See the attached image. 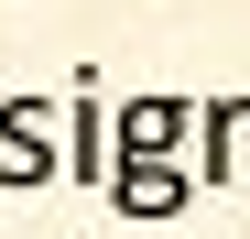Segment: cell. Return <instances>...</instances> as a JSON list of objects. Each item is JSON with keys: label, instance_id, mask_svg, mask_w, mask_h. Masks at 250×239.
Returning a JSON list of instances; mask_svg holds the SVG:
<instances>
[{"label": "cell", "instance_id": "obj_4", "mask_svg": "<svg viewBox=\"0 0 250 239\" xmlns=\"http://www.w3.org/2000/svg\"><path fill=\"white\" fill-rule=\"evenodd\" d=\"M98 185H109L120 218H185V207H196V174H185V163H109Z\"/></svg>", "mask_w": 250, "mask_h": 239}, {"label": "cell", "instance_id": "obj_5", "mask_svg": "<svg viewBox=\"0 0 250 239\" xmlns=\"http://www.w3.org/2000/svg\"><path fill=\"white\" fill-rule=\"evenodd\" d=\"M55 109H65V174L98 185V174H109V109H98V87H76V98H55Z\"/></svg>", "mask_w": 250, "mask_h": 239}, {"label": "cell", "instance_id": "obj_1", "mask_svg": "<svg viewBox=\"0 0 250 239\" xmlns=\"http://www.w3.org/2000/svg\"><path fill=\"white\" fill-rule=\"evenodd\" d=\"M65 174V109L55 98H0V185L33 196Z\"/></svg>", "mask_w": 250, "mask_h": 239}, {"label": "cell", "instance_id": "obj_2", "mask_svg": "<svg viewBox=\"0 0 250 239\" xmlns=\"http://www.w3.org/2000/svg\"><path fill=\"white\" fill-rule=\"evenodd\" d=\"M185 141H196V98H174V87L120 98V120H109V163H185Z\"/></svg>", "mask_w": 250, "mask_h": 239}, {"label": "cell", "instance_id": "obj_3", "mask_svg": "<svg viewBox=\"0 0 250 239\" xmlns=\"http://www.w3.org/2000/svg\"><path fill=\"white\" fill-rule=\"evenodd\" d=\"M185 152H196V163H185L196 185L239 196V185H250V98H207V109H196V141H185Z\"/></svg>", "mask_w": 250, "mask_h": 239}]
</instances>
